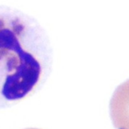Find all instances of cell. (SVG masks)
I'll use <instances>...</instances> for the list:
<instances>
[{"mask_svg":"<svg viewBox=\"0 0 129 129\" xmlns=\"http://www.w3.org/2000/svg\"><path fill=\"white\" fill-rule=\"evenodd\" d=\"M0 8V107L24 98L37 84L42 66L30 49L28 30Z\"/></svg>","mask_w":129,"mask_h":129,"instance_id":"obj_1","label":"cell"}]
</instances>
